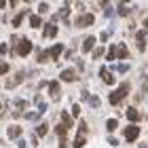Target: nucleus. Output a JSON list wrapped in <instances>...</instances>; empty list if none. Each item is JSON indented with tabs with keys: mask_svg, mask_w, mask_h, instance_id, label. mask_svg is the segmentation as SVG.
<instances>
[{
	"mask_svg": "<svg viewBox=\"0 0 148 148\" xmlns=\"http://www.w3.org/2000/svg\"><path fill=\"white\" fill-rule=\"evenodd\" d=\"M127 93H129V83H123L116 91L110 93V104H112V106H114V104H121V99H123Z\"/></svg>",
	"mask_w": 148,
	"mask_h": 148,
	"instance_id": "obj_1",
	"label": "nucleus"
},
{
	"mask_svg": "<svg viewBox=\"0 0 148 148\" xmlns=\"http://www.w3.org/2000/svg\"><path fill=\"white\" fill-rule=\"evenodd\" d=\"M30 51H32V42H30L28 38H21V40H19V49H17V53H19V55H28Z\"/></svg>",
	"mask_w": 148,
	"mask_h": 148,
	"instance_id": "obj_2",
	"label": "nucleus"
},
{
	"mask_svg": "<svg viewBox=\"0 0 148 148\" xmlns=\"http://www.w3.org/2000/svg\"><path fill=\"white\" fill-rule=\"evenodd\" d=\"M138 136H140V129H138L136 125H129V127L125 129V138L129 140V142H133V140H138Z\"/></svg>",
	"mask_w": 148,
	"mask_h": 148,
	"instance_id": "obj_3",
	"label": "nucleus"
},
{
	"mask_svg": "<svg viewBox=\"0 0 148 148\" xmlns=\"http://www.w3.org/2000/svg\"><path fill=\"white\" fill-rule=\"evenodd\" d=\"M93 23V15L91 13H85V15H80L78 19H76V25L78 28H85V25H91Z\"/></svg>",
	"mask_w": 148,
	"mask_h": 148,
	"instance_id": "obj_4",
	"label": "nucleus"
},
{
	"mask_svg": "<svg viewBox=\"0 0 148 148\" xmlns=\"http://www.w3.org/2000/svg\"><path fill=\"white\" fill-rule=\"evenodd\" d=\"M146 34H148V30H140L138 32V49L140 51L146 49Z\"/></svg>",
	"mask_w": 148,
	"mask_h": 148,
	"instance_id": "obj_5",
	"label": "nucleus"
},
{
	"mask_svg": "<svg viewBox=\"0 0 148 148\" xmlns=\"http://www.w3.org/2000/svg\"><path fill=\"white\" fill-rule=\"evenodd\" d=\"M49 93H51L53 99H59V83L57 80H51L49 83Z\"/></svg>",
	"mask_w": 148,
	"mask_h": 148,
	"instance_id": "obj_6",
	"label": "nucleus"
},
{
	"mask_svg": "<svg viewBox=\"0 0 148 148\" xmlns=\"http://www.w3.org/2000/svg\"><path fill=\"white\" fill-rule=\"evenodd\" d=\"M99 76H102V80H104L106 85H112V83H114V76H112V74H110L108 70H106V68L99 70Z\"/></svg>",
	"mask_w": 148,
	"mask_h": 148,
	"instance_id": "obj_7",
	"label": "nucleus"
},
{
	"mask_svg": "<svg viewBox=\"0 0 148 148\" xmlns=\"http://www.w3.org/2000/svg\"><path fill=\"white\" fill-rule=\"evenodd\" d=\"M55 36H57V25L55 23L47 25V28H45V38H55Z\"/></svg>",
	"mask_w": 148,
	"mask_h": 148,
	"instance_id": "obj_8",
	"label": "nucleus"
},
{
	"mask_svg": "<svg viewBox=\"0 0 148 148\" xmlns=\"http://www.w3.org/2000/svg\"><path fill=\"white\" fill-rule=\"evenodd\" d=\"M19 136H21V127L11 125V127H9V138H11V140H19Z\"/></svg>",
	"mask_w": 148,
	"mask_h": 148,
	"instance_id": "obj_9",
	"label": "nucleus"
},
{
	"mask_svg": "<svg viewBox=\"0 0 148 148\" xmlns=\"http://www.w3.org/2000/svg\"><path fill=\"white\" fill-rule=\"evenodd\" d=\"M62 80H66V83L76 80V74H74V70H64V72H62Z\"/></svg>",
	"mask_w": 148,
	"mask_h": 148,
	"instance_id": "obj_10",
	"label": "nucleus"
},
{
	"mask_svg": "<svg viewBox=\"0 0 148 148\" xmlns=\"http://www.w3.org/2000/svg\"><path fill=\"white\" fill-rule=\"evenodd\" d=\"M93 45H95V38H93V36L85 38V42H83V51H93Z\"/></svg>",
	"mask_w": 148,
	"mask_h": 148,
	"instance_id": "obj_11",
	"label": "nucleus"
},
{
	"mask_svg": "<svg viewBox=\"0 0 148 148\" xmlns=\"http://www.w3.org/2000/svg\"><path fill=\"white\" fill-rule=\"evenodd\" d=\"M62 51H64V45H53V47H51V57H53V59H57Z\"/></svg>",
	"mask_w": 148,
	"mask_h": 148,
	"instance_id": "obj_12",
	"label": "nucleus"
},
{
	"mask_svg": "<svg viewBox=\"0 0 148 148\" xmlns=\"http://www.w3.org/2000/svg\"><path fill=\"white\" fill-rule=\"evenodd\" d=\"M83 146H85V133H78L76 140H74V144H72V148H83Z\"/></svg>",
	"mask_w": 148,
	"mask_h": 148,
	"instance_id": "obj_13",
	"label": "nucleus"
},
{
	"mask_svg": "<svg viewBox=\"0 0 148 148\" xmlns=\"http://www.w3.org/2000/svg\"><path fill=\"white\" fill-rule=\"evenodd\" d=\"M125 116L129 119V121H138V119H140V114H138V110H136V108H129V110H127V114H125Z\"/></svg>",
	"mask_w": 148,
	"mask_h": 148,
	"instance_id": "obj_14",
	"label": "nucleus"
},
{
	"mask_svg": "<svg viewBox=\"0 0 148 148\" xmlns=\"http://www.w3.org/2000/svg\"><path fill=\"white\" fill-rule=\"evenodd\" d=\"M127 55H129V51L125 49V45H119L116 47V57H127Z\"/></svg>",
	"mask_w": 148,
	"mask_h": 148,
	"instance_id": "obj_15",
	"label": "nucleus"
},
{
	"mask_svg": "<svg viewBox=\"0 0 148 148\" xmlns=\"http://www.w3.org/2000/svg\"><path fill=\"white\" fill-rule=\"evenodd\" d=\"M62 121H64L66 127H72V116H70L68 112H62Z\"/></svg>",
	"mask_w": 148,
	"mask_h": 148,
	"instance_id": "obj_16",
	"label": "nucleus"
},
{
	"mask_svg": "<svg viewBox=\"0 0 148 148\" xmlns=\"http://www.w3.org/2000/svg\"><path fill=\"white\" fill-rule=\"evenodd\" d=\"M47 131H49V127H47V123H42V125H38V129H36V133H38L40 138H42V136H47Z\"/></svg>",
	"mask_w": 148,
	"mask_h": 148,
	"instance_id": "obj_17",
	"label": "nucleus"
},
{
	"mask_svg": "<svg viewBox=\"0 0 148 148\" xmlns=\"http://www.w3.org/2000/svg\"><path fill=\"white\" fill-rule=\"evenodd\" d=\"M106 127H108V131H114V129L119 127V121H116V119H110L108 123H106Z\"/></svg>",
	"mask_w": 148,
	"mask_h": 148,
	"instance_id": "obj_18",
	"label": "nucleus"
},
{
	"mask_svg": "<svg viewBox=\"0 0 148 148\" xmlns=\"http://www.w3.org/2000/svg\"><path fill=\"white\" fill-rule=\"evenodd\" d=\"M40 23H42V21H40V17H30V25H32V28H40Z\"/></svg>",
	"mask_w": 148,
	"mask_h": 148,
	"instance_id": "obj_19",
	"label": "nucleus"
},
{
	"mask_svg": "<svg viewBox=\"0 0 148 148\" xmlns=\"http://www.w3.org/2000/svg\"><path fill=\"white\" fill-rule=\"evenodd\" d=\"M23 116L28 119V121H38V119H40V114H38V112H25Z\"/></svg>",
	"mask_w": 148,
	"mask_h": 148,
	"instance_id": "obj_20",
	"label": "nucleus"
},
{
	"mask_svg": "<svg viewBox=\"0 0 148 148\" xmlns=\"http://www.w3.org/2000/svg\"><path fill=\"white\" fill-rule=\"evenodd\" d=\"M23 15H25V11H23V13H19V15H17L15 19H13V25H15V28H17L19 23H21V19H23Z\"/></svg>",
	"mask_w": 148,
	"mask_h": 148,
	"instance_id": "obj_21",
	"label": "nucleus"
},
{
	"mask_svg": "<svg viewBox=\"0 0 148 148\" xmlns=\"http://www.w3.org/2000/svg\"><path fill=\"white\" fill-rule=\"evenodd\" d=\"M119 15H123V17H125V15H129V9H127L125 4H121V6H119Z\"/></svg>",
	"mask_w": 148,
	"mask_h": 148,
	"instance_id": "obj_22",
	"label": "nucleus"
},
{
	"mask_svg": "<svg viewBox=\"0 0 148 148\" xmlns=\"http://www.w3.org/2000/svg\"><path fill=\"white\" fill-rule=\"evenodd\" d=\"M72 116H80V106H78V104L72 106Z\"/></svg>",
	"mask_w": 148,
	"mask_h": 148,
	"instance_id": "obj_23",
	"label": "nucleus"
},
{
	"mask_svg": "<svg viewBox=\"0 0 148 148\" xmlns=\"http://www.w3.org/2000/svg\"><path fill=\"white\" fill-rule=\"evenodd\" d=\"M102 55H104V49H102V47H97V49L93 51V57L97 59V57H102Z\"/></svg>",
	"mask_w": 148,
	"mask_h": 148,
	"instance_id": "obj_24",
	"label": "nucleus"
},
{
	"mask_svg": "<svg viewBox=\"0 0 148 148\" xmlns=\"http://www.w3.org/2000/svg\"><path fill=\"white\" fill-rule=\"evenodd\" d=\"M66 129H68V127H66V125H57V133H59V136H66Z\"/></svg>",
	"mask_w": 148,
	"mask_h": 148,
	"instance_id": "obj_25",
	"label": "nucleus"
},
{
	"mask_svg": "<svg viewBox=\"0 0 148 148\" xmlns=\"http://www.w3.org/2000/svg\"><path fill=\"white\" fill-rule=\"evenodd\" d=\"M114 57H116V47H112V49L108 51V59H110V62H112Z\"/></svg>",
	"mask_w": 148,
	"mask_h": 148,
	"instance_id": "obj_26",
	"label": "nucleus"
},
{
	"mask_svg": "<svg viewBox=\"0 0 148 148\" xmlns=\"http://www.w3.org/2000/svg\"><path fill=\"white\" fill-rule=\"evenodd\" d=\"M87 131V123L85 121H80V125H78V133H85Z\"/></svg>",
	"mask_w": 148,
	"mask_h": 148,
	"instance_id": "obj_27",
	"label": "nucleus"
},
{
	"mask_svg": "<svg viewBox=\"0 0 148 148\" xmlns=\"http://www.w3.org/2000/svg\"><path fill=\"white\" fill-rule=\"evenodd\" d=\"M68 13H70V11H68V6H64V9L59 11V17H64V19H66V17H68Z\"/></svg>",
	"mask_w": 148,
	"mask_h": 148,
	"instance_id": "obj_28",
	"label": "nucleus"
},
{
	"mask_svg": "<svg viewBox=\"0 0 148 148\" xmlns=\"http://www.w3.org/2000/svg\"><path fill=\"white\" fill-rule=\"evenodd\" d=\"M9 72V64H0V74H6Z\"/></svg>",
	"mask_w": 148,
	"mask_h": 148,
	"instance_id": "obj_29",
	"label": "nucleus"
},
{
	"mask_svg": "<svg viewBox=\"0 0 148 148\" xmlns=\"http://www.w3.org/2000/svg\"><path fill=\"white\" fill-rule=\"evenodd\" d=\"M38 11H40V13H47V11H49V6H47V2H40Z\"/></svg>",
	"mask_w": 148,
	"mask_h": 148,
	"instance_id": "obj_30",
	"label": "nucleus"
},
{
	"mask_svg": "<svg viewBox=\"0 0 148 148\" xmlns=\"http://www.w3.org/2000/svg\"><path fill=\"white\" fill-rule=\"evenodd\" d=\"M15 106H17V108H25V99H17Z\"/></svg>",
	"mask_w": 148,
	"mask_h": 148,
	"instance_id": "obj_31",
	"label": "nucleus"
},
{
	"mask_svg": "<svg viewBox=\"0 0 148 148\" xmlns=\"http://www.w3.org/2000/svg\"><path fill=\"white\" fill-rule=\"evenodd\" d=\"M91 106H93V108H97V106H99V99H95V97H91Z\"/></svg>",
	"mask_w": 148,
	"mask_h": 148,
	"instance_id": "obj_32",
	"label": "nucleus"
},
{
	"mask_svg": "<svg viewBox=\"0 0 148 148\" xmlns=\"http://www.w3.org/2000/svg\"><path fill=\"white\" fill-rule=\"evenodd\" d=\"M108 142H110L112 146H119V140H116V138H108Z\"/></svg>",
	"mask_w": 148,
	"mask_h": 148,
	"instance_id": "obj_33",
	"label": "nucleus"
},
{
	"mask_svg": "<svg viewBox=\"0 0 148 148\" xmlns=\"http://www.w3.org/2000/svg\"><path fill=\"white\" fill-rule=\"evenodd\" d=\"M119 70H121V72H127V70H129V66L123 64V66H119Z\"/></svg>",
	"mask_w": 148,
	"mask_h": 148,
	"instance_id": "obj_34",
	"label": "nucleus"
},
{
	"mask_svg": "<svg viewBox=\"0 0 148 148\" xmlns=\"http://www.w3.org/2000/svg\"><path fill=\"white\" fill-rule=\"evenodd\" d=\"M59 148H68V146H66V136H64V140H62V144H59Z\"/></svg>",
	"mask_w": 148,
	"mask_h": 148,
	"instance_id": "obj_35",
	"label": "nucleus"
},
{
	"mask_svg": "<svg viewBox=\"0 0 148 148\" xmlns=\"http://www.w3.org/2000/svg\"><path fill=\"white\" fill-rule=\"evenodd\" d=\"M99 2H102V6H108V2H110V0H99Z\"/></svg>",
	"mask_w": 148,
	"mask_h": 148,
	"instance_id": "obj_36",
	"label": "nucleus"
},
{
	"mask_svg": "<svg viewBox=\"0 0 148 148\" xmlns=\"http://www.w3.org/2000/svg\"><path fill=\"white\" fill-rule=\"evenodd\" d=\"M17 4V0H11V6H15Z\"/></svg>",
	"mask_w": 148,
	"mask_h": 148,
	"instance_id": "obj_37",
	"label": "nucleus"
},
{
	"mask_svg": "<svg viewBox=\"0 0 148 148\" xmlns=\"http://www.w3.org/2000/svg\"><path fill=\"white\" fill-rule=\"evenodd\" d=\"M144 25H146V28H148V17H146V19H144Z\"/></svg>",
	"mask_w": 148,
	"mask_h": 148,
	"instance_id": "obj_38",
	"label": "nucleus"
},
{
	"mask_svg": "<svg viewBox=\"0 0 148 148\" xmlns=\"http://www.w3.org/2000/svg\"><path fill=\"white\" fill-rule=\"evenodd\" d=\"M2 6H4V0H0V9H2Z\"/></svg>",
	"mask_w": 148,
	"mask_h": 148,
	"instance_id": "obj_39",
	"label": "nucleus"
},
{
	"mask_svg": "<svg viewBox=\"0 0 148 148\" xmlns=\"http://www.w3.org/2000/svg\"><path fill=\"white\" fill-rule=\"evenodd\" d=\"M23 2H30V0H23Z\"/></svg>",
	"mask_w": 148,
	"mask_h": 148,
	"instance_id": "obj_40",
	"label": "nucleus"
}]
</instances>
